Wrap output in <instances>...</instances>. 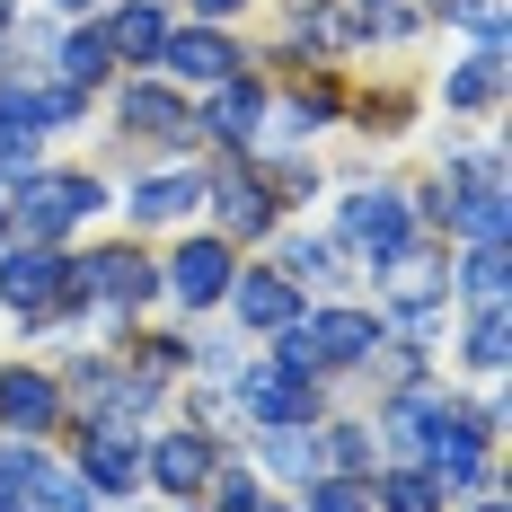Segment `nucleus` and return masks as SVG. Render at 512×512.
<instances>
[{"instance_id": "f257e3e1", "label": "nucleus", "mask_w": 512, "mask_h": 512, "mask_svg": "<svg viewBox=\"0 0 512 512\" xmlns=\"http://www.w3.org/2000/svg\"><path fill=\"white\" fill-rule=\"evenodd\" d=\"M380 345H389V327H380L371 309H318L309 327H283V354H274V362L309 380L318 362H336V371H345V362H371Z\"/></svg>"}, {"instance_id": "f03ea898", "label": "nucleus", "mask_w": 512, "mask_h": 512, "mask_svg": "<svg viewBox=\"0 0 512 512\" xmlns=\"http://www.w3.org/2000/svg\"><path fill=\"white\" fill-rule=\"evenodd\" d=\"M18 212H27V239H62L71 221L106 212V186H98V177H80V168H27Z\"/></svg>"}, {"instance_id": "7ed1b4c3", "label": "nucleus", "mask_w": 512, "mask_h": 512, "mask_svg": "<svg viewBox=\"0 0 512 512\" xmlns=\"http://www.w3.org/2000/svg\"><path fill=\"white\" fill-rule=\"evenodd\" d=\"M239 415L265 424V433H283V424H318L309 380H301V371H283V362H248V371H239Z\"/></svg>"}, {"instance_id": "20e7f679", "label": "nucleus", "mask_w": 512, "mask_h": 512, "mask_svg": "<svg viewBox=\"0 0 512 512\" xmlns=\"http://www.w3.org/2000/svg\"><path fill=\"white\" fill-rule=\"evenodd\" d=\"M336 230H345L371 265H380V256H398V248H415V212H407V195H389V186H362L354 204L336 212Z\"/></svg>"}, {"instance_id": "39448f33", "label": "nucleus", "mask_w": 512, "mask_h": 512, "mask_svg": "<svg viewBox=\"0 0 512 512\" xmlns=\"http://www.w3.org/2000/svg\"><path fill=\"white\" fill-rule=\"evenodd\" d=\"M62 283H71V265L36 239V248H9L0 256V301L18 309V318H45L53 301H62Z\"/></svg>"}, {"instance_id": "423d86ee", "label": "nucleus", "mask_w": 512, "mask_h": 512, "mask_svg": "<svg viewBox=\"0 0 512 512\" xmlns=\"http://www.w3.org/2000/svg\"><path fill=\"white\" fill-rule=\"evenodd\" d=\"M71 283H80L89 301H106V309H133V301L159 292V265L142 248H98L89 265H71Z\"/></svg>"}, {"instance_id": "0eeeda50", "label": "nucleus", "mask_w": 512, "mask_h": 512, "mask_svg": "<svg viewBox=\"0 0 512 512\" xmlns=\"http://www.w3.org/2000/svg\"><path fill=\"white\" fill-rule=\"evenodd\" d=\"M230 274H239V265H230V248H221V239H186V248L168 256V274H159V283H168L186 309H212L221 292H230Z\"/></svg>"}, {"instance_id": "6e6552de", "label": "nucleus", "mask_w": 512, "mask_h": 512, "mask_svg": "<svg viewBox=\"0 0 512 512\" xmlns=\"http://www.w3.org/2000/svg\"><path fill=\"white\" fill-rule=\"evenodd\" d=\"M0 424L27 442V433H45V424H62V380H45V371H0Z\"/></svg>"}, {"instance_id": "1a4fd4ad", "label": "nucleus", "mask_w": 512, "mask_h": 512, "mask_svg": "<svg viewBox=\"0 0 512 512\" xmlns=\"http://www.w3.org/2000/svg\"><path fill=\"white\" fill-rule=\"evenodd\" d=\"M80 477H89L98 495H133V477H142L133 433H124V424H89V442H80Z\"/></svg>"}, {"instance_id": "9d476101", "label": "nucleus", "mask_w": 512, "mask_h": 512, "mask_svg": "<svg viewBox=\"0 0 512 512\" xmlns=\"http://www.w3.org/2000/svg\"><path fill=\"white\" fill-rule=\"evenodd\" d=\"M159 62H168V71H186V80H204V89L239 80V45H230L221 27H186V36H168V45H159Z\"/></svg>"}, {"instance_id": "9b49d317", "label": "nucleus", "mask_w": 512, "mask_h": 512, "mask_svg": "<svg viewBox=\"0 0 512 512\" xmlns=\"http://www.w3.org/2000/svg\"><path fill=\"white\" fill-rule=\"evenodd\" d=\"M168 486V495H204L212 486V442L204 433H168V442H151V460H142Z\"/></svg>"}, {"instance_id": "f8f14e48", "label": "nucleus", "mask_w": 512, "mask_h": 512, "mask_svg": "<svg viewBox=\"0 0 512 512\" xmlns=\"http://www.w3.org/2000/svg\"><path fill=\"white\" fill-rule=\"evenodd\" d=\"M204 195H212V204H221V221H230L239 239H265V230H274V195L256 186L248 168H221V177H212Z\"/></svg>"}, {"instance_id": "ddd939ff", "label": "nucleus", "mask_w": 512, "mask_h": 512, "mask_svg": "<svg viewBox=\"0 0 512 512\" xmlns=\"http://www.w3.org/2000/svg\"><path fill=\"white\" fill-rule=\"evenodd\" d=\"M230 301L248 327H292L301 318V283H283V274H230Z\"/></svg>"}, {"instance_id": "4468645a", "label": "nucleus", "mask_w": 512, "mask_h": 512, "mask_svg": "<svg viewBox=\"0 0 512 512\" xmlns=\"http://www.w3.org/2000/svg\"><path fill=\"white\" fill-rule=\"evenodd\" d=\"M159 45H168V9H159V0H115L106 53H133V62H151Z\"/></svg>"}, {"instance_id": "2eb2a0df", "label": "nucleus", "mask_w": 512, "mask_h": 512, "mask_svg": "<svg viewBox=\"0 0 512 512\" xmlns=\"http://www.w3.org/2000/svg\"><path fill=\"white\" fill-rule=\"evenodd\" d=\"M380 274H389L380 292H389L398 309H433V292H442V265H433V256H415V248L380 256Z\"/></svg>"}, {"instance_id": "dca6fc26", "label": "nucleus", "mask_w": 512, "mask_h": 512, "mask_svg": "<svg viewBox=\"0 0 512 512\" xmlns=\"http://www.w3.org/2000/svg\"><path fill=\"white\" fill-rule=\"evenodd\" d=\"M195 204H204V177H142V186H133V212H142L151 230H168V221H186Z\"/></svg>"}, {"instance_id": "f3484780", "label": "nucleus", "mask_w": 512, "mask_h": 512, "mask_svg": "<svg viewBox=\"0 0 512 512\" xmlns=\"http://www.w3.org/2000/svg\"><path fill=\"white\" fill-rule=\"evenodd\" d=\"M124 133H151V142H186V106L168 89H124Z\"/></svg>"}, {"instance_id": "a211bd4d", "label": "nucleus", "mask_w": 512, "mask_h": 512, "mask_svg": "<svg viewBox=\"0 0 512 512\" xmlns=\"http://www.w3.org/2000/svg\"><path fill=\"white\" fill-rule=\"evenodd\" d=\"M442 98H451V106H495V98H504V53L486 45L477 62H460V71L442 80Z\"/></svg>"}, {"instance_id": "6ab92c4d", "label": "nucleus", "mask_w": 512, "mask_h": 512, "mask_svg": "<svg viewBox=\"0 0 512 512\" xmlns=\"http://www.w3.org/2000/svg\"><path fill=\"white\" fill-rule=\"evenodd\" d=\"M256 115H265V98H256L248 80H239V89L221 80V98H212V133H221V142H248V133H256Z\"/></svg>"}, {"instance_id": "aec40b11", "label": "nucleus", "mask_w": 512, "mask_h": 512, "mask_svg": "<svg viewBox=\"0 0 512 512\" xmlns=\"http://www.w3.org/2000/svg\"><path fill=\"white\" fill-rule=\"evenodd\" d=\"M380 512H442V477L433 468H398L380 486Z\"/></svg>"}, {"instance_id": "412c9836", "label": "nucleus", "mask_w": 512, "mask_h": 512, "mask_svg": "<svg viewBox=\"0 0 512 512\" xmlns=\"http://www.w3.org/2000/svg\"><path fill=\"white\" fill-rule=\"evenodd\" d=\"M468 371H504V309L495 301H477V327H468Z\"/></svg>"}, {"instance_id": "4be33fe9", "label": "nucleus", "mask_w": 512, "mask_h": 512, "mask_svg": "<svg viewBox=\"0 0 512 512\" xmlns=\"http://www.w3.org/2000/svg\"><path fill=\"white\" fill-rule=\"evenodd\" d=\"M460 292H468V301H504V239H477V256H468V274H460Z\"/></svg>"}, {"instance_id": "5701e85b", "label": "nucleus", "mask_w": 512, "mask_h": 512, "mask_svg": "<svg viewBox=\"0 0 512 512\" xmlns=\"http://www.w3.org/2000/svg\"><path fill=\"white\" fill-rule=\"evenodd\" d=\"M106 62H115V53H106V36H71V45H62V80H71V89H98Z\"/></svg>"}, {"instance_id": "b1692460", "label": "nucleus", "mask_w": 512, "mask_h": 512, "mask_svg": "<svg viewBox=\"0 0 512 512\" xmlns=\"http://www.w3.org/2000/svg\"><path fill=\"white\" fill-rule=\"evenodd\" d=\"M354 27L398 45V36H415V9H398V0H354Z\"/></svg>"}, {"instance_id": "393cba45", "label": "nucleus", "mask_w": 512, "mask_h": 512, "mask_svg": "<svg viewBox=\"0 0 512 512\" xmlns=\"http://www.w3.org/2000/svg\"><path fill=\"white\" fill-rule=\"evenodd\" d=\"M327 274H336V248H318V239L283 248V283H327Z\"/></svg>"}, {"instance_id": "a878e982", "label": "nucleus", "mask_w": 512, "mask_h": 512, "mask_svg": "<svg viewBox=\"0 0 512 512\" xmlns=\"http://www.w3.org/2000/svg\"><path fill=\"white\" fill-rule=\"evenodd\" d=\"M309 512H371V504H362L354 477H318V486H309Z\"/></svg>"}, {"instance_id": "bb28decb", "label": "nucleus", "mask_w": 512, "mask_h": 512, "mask_svg": "<svg viewBox=\"0 0 512 512\" xmlns=\"http://www.w3.org/2000/svg\"><path fill=\"white\" fill-rule=\"evenodd\" d=\"M318 451H327L336 468H362V451H371V442H362V424H336V433H318Z\"/></svg>"}, {"instance_id": "cd10ccee", "label": "nucleus", "mask_w": 512, "mask_h": 512, "mask_svg": "<svg viewBox=\"0 0 512 512\" xmlns=\"http://www.w3.org/2000/svg\"><path fill=\"white\" fill-rule=\"evenodd\" d=\"M221 495H230V504H221V512H283V504H274V495H265V486H256V477H230Z\"/></svg>"}, {"instance_id": "c85d7f7f", "label": "nucleus", "mask_w": 512, "mask_h": 512, "mask_svg": "<svg viewBox=\"0 0 512 512\" xmlns=\"http://www.w3.org/2000/svg\"><path fill=\"white\" fill-rule=\"evenodd\" d=\"M239 9H248V0H204V18H239Z\"/></svg>"}, {"instance_id": "c756f323", "label": "nucleus", "mask_w": 512, "mask_h": 512, "mask_svg": "<svg viewBox=\"0 0 512 512\" xmlns=\"http://www.w3.org/2000/svg\"><path fill=\"white\" fill-rule=\"evenodd\" d=\"M468 512H504V504H495V495H477V504H468Z\"/></svg>"}, {"instance_id": "7c9ffc66", "label": "nucleus", "mask_w": 512, "mask_h": 512, "mask_svg": "<svg viewBox=\"0 0 512 512\" xmlns=\"http://www.w3.org/2000/svg\"><path fill=\"white\" fill-rule=\"evenodd\" d=\"M62 9H89V0H62Z\"/></svg>"}]
</instances>
